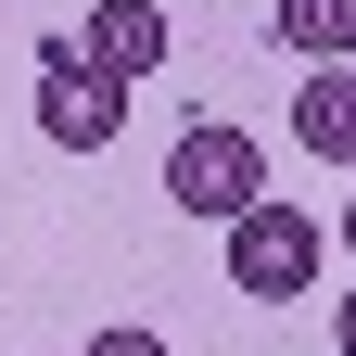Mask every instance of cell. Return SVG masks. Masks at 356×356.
I'll return each instance as SVG.
<instances>
[{"label": "cell", "mask_w": 356, "mask_h": 356, "mask_svg": "<svg viewBox=\"0 0 356 356\" xmlns=\"http://www.w3.org/2000/svg\"><path fill=\"white\" fill-rule=\"evenodd\" d=\"M76 51L102 64L115 89H140V76L165 64V13H153V0H89V38H76Z\"/></svg>", "instance_id": "cell-4"}, {"label": "cell", "mask_w": 356, "mask_h": 356, "mask_svg": "<svg viewBox=\"0 0 356 356\" xmlns=\"http://www.w3.org/2000/svg\"><path fill=\"white\" fill-rule=\"evenodd\" d=\"M89 356H165V331H140V318H127V331H89Z\"/></svg>", "instance_id": "cell-7"}, {"label": "cell", "mask_w": 356, "mask_h": 356, "mask_svg": "<svg viewBox=\"0 0 356 356\" xmlns=\"http://www.w3.org/2000/svg\"><path fill=\"white\" fill-rule=\"evenodd\" d=\"M280 51L318 76V64H356V0H280Z\"/></svg>", "instance_id": "cell-6"}, {"label": "cell", "mask_w": 356, "mask_h": 356, "mask_svg": "<svg viewBox=\"0 0 356 356\" xmlns=\"http://www.w3.org/2000/svg\"><path fill=\"white\" fill-rule=\"evenodd\" d=\"M343 242H356V191H343Z\"/></svg>", "instance_id": "cell-9"}, {"label": "cell", "mask_w": 356, "mask_h": 356, "mask_svg": "<svg viewBox=\"0 0 356 356\" xmlns=\"http://www.w3.org/2000/svg\"><path fill=\"white\" fill-rule=\"evenodd\" d=\"M165 204L204 216V229H242V216L267 204V140L229 127V115H191V127L165 140Z\"/></svg>", "instance_id": "cell-1"}, {"label": "cell", "mask_w": 356, "mask_h": 356, "mask_svg": "<svg viewBox=\"0 0 356 356\" xmlns=\"http://www.w3.org/2000/svg\"><path fill=\"white\" fill-rule=\"evenodd\" d=\"M293 153H318V165H356V64H318V76H293Z\"/></svg>", "instance_id": "cell-5"}, {"label": "cell", "mask_w": 356, "mask_h": 356, "mask_svg": "<svg viewBox=\"0 0 356 356\" xmlns=\"http://www.w3.org/2000/svg\"><path fill=\"white\" fill-rule=\"evenodd\" d=\"M331 343H343V356H356V293H343V305H331Z\"/></svg>", "instance_id": "cell-8"}, {"label": "cell", "mask_w": 356, "mask_h": 356, "mask_svg": "<svg viewBox=\"0 0 356 356\" xmlns=\"http://www.w3.org/2000/svg\"><path fill=\"white\" fill-rule=\"evenodd\" d=\"M115 127H127V89L76 38H38V140L51 153H115Z\"/></svg>", "instance_id": "cell-3"}, {"label": "cell", "mask_w": 356, "mask_h": 356, "mask_svg": "<svg viewBox=\"0 0 356 356\" xmlns=\"http://www.w3.org/2000/svg\"><path fill=\"white\" fill-rule=\"evenodd\" d=\"M318 254H331V229H318L293 191H267L242 229H229V293H254V305H293L305 280H318Z\"/></svg>", "instance_id": "cell-2"}]
</instances>
